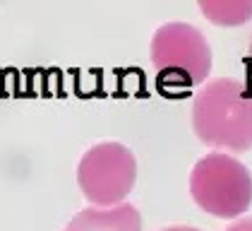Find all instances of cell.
Wrapping results in <instances>:
<instances>
[{
	"instance_id": "cell-9",
	"label": "cell",
	"mask_w": 252,
	"mask_h": 231,
	"mask_svg": "<svg viewBox=\"0 0 252 231\" xmlns=\"http://www.w3.org/2000/svg\"><path fill=\"white\" fill-rule=\"evenodd\" d=\"M248 70H250V75H252V41H250V51H248Z\"/></svg>"
},
{
	"instance_id": "cell-8",
	"label": "cell",
	"mask_w": 252,
	"mask_h": 231,
	"mask_svg": "<svg viewBox=\"0 0 252 231\" xmlns=\"http://www.w3.org/2000/svg\"><path fill=\"white\" fill-rule=\"evenodd\" d=\"M161 231H202V229H197V227H185V224H178V227H166V229H161Z\"/></svg>"
},
{
	"instance_id": "cell-2",
	"label": "cell",
	"mask_w": 252,
	"mask_h": 231,
	"mask_svg": "<svg viewBox=\"0 0 252 231\" xmlns=\"http://www.w3.org/2000/svg\"><path fill=\"white\" fill-rule=\"evenodd\" d=\"M152 65L163 92L183 94L204 84L212 73V48L204 34L188 22H166L152 37Z\"/></svg>"
},
{
	"instance_id": "cell-7",
	"label": "cell",
	"mask_w": 252,
	"mask_h": 231,
	"mask_svg": "<svg viewBox=\"0 0 252 231\" xmlns=\"http://www.w3.org/2000/svg\"><path fill=\"white\" fill-rule=\"evenodd\" d=\"M226 231H252V217H245V219H238L233 222Z\"/></svg>"
},
{
	"instance_id": "cell-6",
	"label": "cell",
	"mask_w": 252,
	"mask_h": 231,
	"mask_svg": "<svg viewBox=\"0 0 252 231\" xmlns=\"http://www.w3.org/2000/svg\"><path fill=\"white\" fill-rule=\"evenodd\" d=\"M199 10L219 27H238L252 17V0H226V2H209L199 0Z\"/></svg>"
},
{
	"instance_id": "cell-4",
	"label": "cell",
	"mask_w": 252,
	"mask_h": 231,
	"mask_svg": "<svg viewBox=\"0 0 252 231\" xmlns=\"http://www.w3.org/2000/svg\"><path fill=\"white\" fill-rule=\"evenodd\" d=\"M137 181V159L120 142H98L82 154L77 183L84 200L98 207H118L130 195Z\"/></svg>"
},
{
	"instance_id": "cell-1",
	"label": "cell",
	"mask_w": 252,
	"mask_h": 231,
	"mask_svg": "<svg viewBox=\"0 0 252 231\" xmlns=\"http://www.w3.org/2000/svg\"><path fill=\"white\" fill-rule=\"evenodd\" d=\"M192 128L199 142L245 152L252 147V89L233 77L207 82L192 101Z\"/></svg>"
},
{
	"instance_id": "cell-3",
	"label": "cell",
	"mask_w": 252,
	"mask_h": 231,
	"mask_svg": "<svg viewBox=\"0 0 252 231\" xmlns=\"http://www.w3.org/2000/svg\"><path fill=\"white\" fill-rule=\"evenodd\" d=\"M190 192L212 217L235 219L252 205V173L231 154H207L190 173Z\"/></svg>"
},
{
	"instance_id": "cell-5",
	"label": "cell",
	"mask_w": 252,
	"mask_h": 231,
	"mask_svg": "<svg viewBox=\"0 0 252 231\" xmlns=\"http://www.w3.org/2000/svg\"><path fill=\"white\" fill-rule=\"evenodd\" d=\"M63 231H142V217L130 202L106 210L87 207L72 217Z\"/></svg>"
}]
</instances>
